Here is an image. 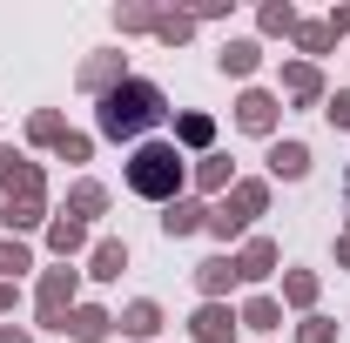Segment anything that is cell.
Returning <instances> with one entry per match:
<instances>
[{
	"mask_svg": "<svg viewBox=\"0 0 350 343\" xmlns=\"http://www.w3.org/2000/svg\"><path fill=\"white\" fill-rule=\"evenodd\" d=\"M162 122H169V94L155 81H142V74H129L115 94L94 101V128L108 135V141H142V135L162 128Z\"/></svg>",
	"mask_w": 350,
	"mask_h": 343,
	"instance_id": "cell-1",
	"label": "cell"
},
{
	"mask_svg": "<svg viewBox=\"0 0 350 343\" xmlns=\"http://www.w3.org/2000/svg\"><path fill=\"white\" fill-rule=\"evenodd\" d=\"M122 182H129V195L169 209L175 195L189 189V162H182V148H175L169 135H162V141H135V155L122 162Z\"/></svg>",
	"mask_w": 350,
	"mask_h": 343,
	"instance_id": "cell-2",
	"label": "cell"
},
{
	"mask_svg": "<svg viewBox=\"0 0 350 343\" xmlns=\"http://www.w3.org/2000/svg\"><path fill=\"white\" fill-rule=\"evenodd\" d=\"M81 303V269H41V283H34V323L41 330H68V310Z\"/></svg>",
	"mask_w": 350,
	"mask_h": 343,
	"instance_id": "cell-3",
	"label": "cell"
},
{
	"mask_svg": "<svg viewBox=\"0 0 350 343\" xmlns=\"http://www.w3.org/2000/svg\"><path fill=\"white\" fill-rule=\"evenodd\" d=\"M122 81H129V54H122V47H101V54H88L81 74H75V87H81V94H94V101H101V94H115Z\"/></svg>",
	"mask_w": 350,
	"mask_h": 343,
	"instance_id": "cell-4",
	"label": "cell"
},
{
	"mask_svg": "<svg viewBox=\"0 0 350 343\" xmlns=\"http://www.w3.org/2000/svg\"><path fill=\"white\" fill-rule=\"evenodd\" d=\"M276 122H283V101H276L269 87H243V94H236V128H243V135L276 141Z\"/></svg>",
	"mask_w": 350,
	"mask_h": 343,
	"instance_id": "cell-5",
	"label": "cell"
},
{
	"mask_svg": "<svg viewBox=\"0 0 350 343\" xmlns=\"http://www.w3.org/2000/svg\"><path fill=\"white\" fill-rule=\"evenodd\" d=\"M0 195H47V169L0 141Z\"/></svg>",
	"mask_w": 350,
	"mask_h": 343,
	"instance_id": "cell-6",
	"label": "cell"
},
{
	"mask_svg": "<svg viewBox=\"0 0 350 343\" xmlns=\"http://www.w3.org/2000/svg\"><path fill=\"white\" fill-rule=\"evenodd\" d=\"M236 310L229 303H196V316H189V343H236Z\"/></svg>",
	"mask_w": 350,
	"mask_h": 343,
	"instance_id": "cell-7",
	"label": "cell"
},
{
	"mask_svg": "<svg viewBox=\"0 0 350 343\" xmlns=\"http://www.w3.org/2000/svg\"><path fill=\"white\" fill-rule=\"evenodd\" d=\"M202 229H209V202H202V195H175L169 209H162V236H169V243L202 236Z\"/></svg>",
	"mask_w": 350,
	"mask_h": 343,
	"instance_id": "cell-8",
	"label": "cell"
},
{
	"mask_svg": "<svg viewBox=\"0 0 350 343\" xmlns=\"http://www.w3.org/2000/svg\"><path fill=\"white\" fill-rule=\"evenodd\" d=\"M115 330H122L129 343H155V337H162V303H155V297H135V303H122Z\"/></svg>",
	"mask_w": 350,
	"mask_h": 343,
	"instance_id": "cell-9",
	"label": "cell"
},
{
	"mask_svg": "<svg viewBox=\"0 0 350 343\" xmlns=\"http://www.w3.org/2000/svg\"><path fill=\"white\" fill-rule=\"evenodd\" d=\"M283 94H290L297 108H323L330 81H323V68H310V61H283Z\"/></svg>",
	"mask_w": 350,
	"mask_h": 343,
	"instance_id": "cell-10",
	"label": "cell"
},
{
	"mask_svg": "<svg viewBox=\"0 0 350 343\" xmlns=\"http://www.w3.org/2000/svg\"><path fill=\"white\" fill-rule=\"evenodd\" d=\"M276 262H283L276 236H243V249H236V276H243V283H262V276H276Z\"/></svg>",
	"mask_w": 350,
	"mask_h": 343,
	"instance_id": "cell-11",
	"label": "cell"
},
{
	"mask_svg": "<svg viewBox=\"0 0 350 343\" xmlns=\"http://www.w3.org/2000/svg\"><path fill=\"white\" fill-rule=\"evenodd\" d=\"M169 141L182 148V155L202 162V155H216V122H209L202 108H189V115H175V135H169Z\"/></svg>",
	"mask_w": 350,
	"mask_h": 343,
	"instance_id": "cell-12",
	"label": "cell"
},
{
	"mask_svg": "<svg viewBox=\"0 0 350 343\" xmlns=\"http://www.w3.org/2000/svg\"><path fill=\"white\" fill-rule=\"evenodd\" d=\"M61 337H75V343H108V337H115V310H101V303H75Z\"/></svg>",
	"mask_w": 350,
	"mask_h": 343,
	"instance_id": "cell-13",
	"label": "cell"
},
{
	"mask_svg": "<svg viewBox=\"0 0 350 343\" xmlns=\"http://www.w3.org/2000/svg\"><path fill=\"white\" fill-rule=\"evenodd\" d=\"M222 209L236 215V222H256V215H269V182H262V175H236V189L222 195Z\"/></svg>",
	"mask_w": 350,
	"mask_h": 343,
	"instance_id": "cell-14",
	"label": "cell"
},
{
	"mask_svg": "<svg viewBox=\"0 0 350 343\" xmlns=\"http://www.w3.org/2000/svg\"><path fill=\"white\" fill-rule=\"evenodd\" d=\"M189 182H196V195H229V189H236V162H229V155H202V162H189Z\"/></svg>",
	"mask_w": 350,
	"mask_h": 343,
	"instance_id": "cell-15",
	"label": "cell"
},
{
	"mask_svg": "<svg viewBox=\"0 0 350 343\" xmlns=\"http://www.w3.org/2000/svg\"><path fill=\"white\" fill-rule=\"evenodd\" d=\"M122 269H129V243L122 236H101L94 249H88V283H122Z\"/></svg>",
	"mask_w": 350,
	"mask_h": 343,
	"instance_id": "cell-16",
	"label": "cell"
},
{
	"mask_svg": "<svg viewBox=\"0 0 350 343\" xmlns=\"http://www.w3.org/2000/svg\"><path fill=\"white\" fill-rule=\"evenodd\" d=\"M216 68L229 74V81H250V74L262 68V41H250V34H229V41H222V54H216Z\"/></svg>",
	"mask_w": 350,
	"mask_h": 343,
	"instance_id": "cell-17",
	"label": "cell"
},
{
	"mask_svg": "<svg viewBox=\"0 0 350 343\" xmlns=\"http://www.w3.org/2000/svg\"><path fill=\"white\" fill-rule=\"evenodd\" d=\"M0 222H7V236L47 229V195H7V202H0Z\"/></svg>",
	"mask_w": 350,
	"mask_h": 343,
	"instance_id": "cell-18",
	"label": "cell"
},
{
	"mask_svg": "<svg viewBox=\"0 0 350 343\" xmlns=\"http://www.w3.org/2000/svg\"><path fill=\"white\" fill-rule=\"evenodd\" d=\"M236 283H243V276H236V256H202V262H196V290H202V303H222Z\"/></svg>",
	"mask_w": 350,
	"mask_h": 343,
	"instance_id": "cell-19",
	"label": "cell"
},
{
	"mask_svg": "<svg viewBox=\"0 0 350 343\" xmlns=\"http://www.w3.org/2000/svg\"><path fill=\"white\" fill-rule=\"evenodd\" d=\"M269 182H304L310 175V141H269Z\"/></svg>",
	"mask_w": 350,
	"mask_h": 343,
	"instance_id": "cell-20",
	"label": "cell"
},
{
	"mask_svg": "<svg viewBox=\"0 0 350 343\" xmlns=\"http://www.w3.org/2000/svg\"><path fill=\"white\" fill-rule=\"evenodd\" d=\"M47 249H54L61 262H75L81 249H94V243H88V222H75V215H47Z\"/></svg>",
	"mask_w": 350,
	"mask_h": 343,
	"instance_id": "cell-21",
	"label": "cell"
},
{
	"mask_svg": "<svg viewBox=\"0 0 350 343\" xmlns=\"http://www.w3.org/2000/svg\"><path fill=\"white\" fill-rule=\"evenodd\" d=\"M297 27H304V14L290 0H262L256 7V34H269V41H297Z\"/></svg>",
	"mask_w": 350,
	"mask_h": 343,
	"instance_id": "cell-22",
	"label": "cell"
},
{
	"mask_svg": "<svg viewBox=\"0 0 350 343\" xmlns=\"http://www.w3.org/2000/svg\"><path fill=\"white\" fill-rule=\"evenodd\" d=\"M61 215H75V222H94V215H108V189L94 182V175H81L75 189H68V209Z\"/></svg>",
	"mask_w": 350,
	"mask_h": 343,
	"instance_id": "cell-23",
	"label": "cell"
},
{
	"mask_svg": "<svg viewBox=\"0 0 350 343\" xmlns=\"http://www.w3.org/2000/svg\"><path fill=\"white\" fill-rule=\"evenodd\" d=\"M236 323L256 330V337H269V330H283V303H276V297H250L243 310H236Z\"/></svg>",
	"mask_w": 350,
	"mask_h": 343,
	"instance_id": "cell-24",
	"label": "cell"
},
{
	"mask_svg": "<svg viewBox=\"0 0 350 343\" xmlns=\"http://www.w3.org/2000/svg\"><path fill=\"white\" fill-rule=\"evenodd\" d=\"M317 290H323V283H317V269H283V303H290V310H317Z\"/></svg>",
	"mask_w": 350,
	"mask_h": 343,
	"instance_id": "cell-25",
	"label": "cell"
},
{
	"mask_svg": "<svg viewBox=\"0 0 350 343\" xmlns=\"http://www.w3.org/2000/svg\"><path fill=\"white\" fill-rule=\"evenodd\" d=\"M61 135H68V115H61V108H34V115H27V141H34V148H54Z\"/></svg>",
	"mask_w": 350,
	"mask_h": 343,
	"instance_id": "cell-26",
	"label": "cell"
},
{
	"mask_svg": "<svg viewBox=\"0 0 350 343\" xmlns=\"http://www.w3.org/2000/svg\"><path fill=\"white\" fill-rule=\"evenodd\" d=\"M27 269H34V249L21 236H0V283H21Z\"/></svg>",
	"mask_w": 350,
	"mask_h": 343,
	"instance_id": "cell-27",
	"label": "cell"
},
{
	"mask_svg": "<svg viewBox=\"0 0 350 343\" xmlns=\"http://www.w3.org/2000/svg\"><path fill=\"white\" fill-rule=\"evenodd\" d=\"M330 47H337L330 20H304V27H297V54H304L310 68H317V54H330Z\"/></svg>",
	"mask_w": 350,
	"mask_h": 343,
	"instance_id": "cell-28",
	"label": "cell"
},
{
	"mask_svg": "<svg viewBox=\"0 0 350 343\" xmlns=\"http://www.w3.org/2000/svg\"><path fill=\"white\" fill-rule=\"evenodd\" d=\"M155 41H162V47L196 41V14H182V7H175V14H155Z\"/></svg>",
	"mask_w": 350,
	"mask_h": 343,
	"instance_id": "cell-29",
	"label": "cell"
},
{
	"mask_svg": "<svg viewBox=\"0 0 350 343\" xmlns=\"http://www.w3.org/2000/svg\"><path fill=\"white\" fill-rule=\"evenodd\" d=\"M202 236H216L222 249H229V243H243V236H250V222H236L222 202H209V229H202Z\"/></svg>",
	"mask_w": 350,
	"mask_h": 343,
	"instance_id": "cell-30",
	"label": "cell"
},
{
	"mask_svg": "<svg viewBox=\"0 0 350 343\" xmlns=\"http://www.w3.org/2000/svg\"><path fill=\"white\" fill-rule=\"evenodd\" d=\"M155 14H162V7L129 0V7H115V27H122V34H155Z\"/></svg>",
	"mask_w": 350,
	"mask_h": 343,
	"instance_id": "cell-31",
	"label": "cell"
},
{
	"mask_svg": "<svg viewBox=\"0 0 350 343\" xmlns=\"http://www.w3.org/2000/svg\"><path fill=\"white\" fill-rule=\"evenodd\" d=\"M54 155H61V162H75V169H81L88 155H94V135H81V128H68V135H61V141H54Z\"/></svg>",
	"mask_w": 350,
	"mask_h": 343,
	"instance_id": "cell-32",
	"label": "cell"
},
{
	"mask_svg": "<svg viewBox=\"0 0 350 343\" xmlns=\"http://www.w3.org/2000/svg\"><path fill=\"white\" fill-rule=\"evenodd\" d=\"M297 343H337V323H330V316H317V310H310L304 323H297Z\"/></svg>",
	"mask_w": 350,
	"mask_h": 343,
	"instance_id": "cell-33",
	"label": "cell"
},
{
	"mask_svg": "<svg viewBox=\"0 0 350 343\" xmlns=\"http://www.w3.org/2000/svg\"><path fill=\"white\" fill-rule=\"evenodd\" d=\"M323 122L330 128H350V87H330L323 94Z\"/></svg>",
	"mask_w": 350,
	"mask_h": 343,
	"instance_id": "cell-34",
	"label": "cell"
},
{
	"mask_svg": "<svg viewBox=\"0 0 350 343\" xmlns=\"http://www.w3.org/2000/svg\"><path fill=\"white\" fill-rule=\"evenodd\" d=\"M330 34H337V41H350V7H330Z\"/></svg>",
	"mask_w": 350,
	"mask_h": 343,
	"instance_id": "cell-35",
	"label": "cell"
},
{
	"mask_svg": "<svg viewBox=\"0 0 350 343\" xmlns=\"http://www.w3.org/2000/svg\"><path fill=\"white\" fill-rule=\"evenodd\" d=\"M14 303H21V283H0V316H14Z\"/></svg>",
	"mask_w": 350,
	"mask_h": 343,
	"instance_id": "cell-36",
	"label": "cell"
},
{
	"mask_svg": "<svg viewBox=\"0 0 350 343\" xmlns=\"http://www.w3.org/2000/svg\"><path fill=\"white\" fill-rule=\"evenodd\" d=\"M0 343H34V330H21V323H0Z\"/></svg>",
	"mask_w": 350,
	"mask_h": 343,
	"instance_id": "cell-37",
	"label": "cell"
},
{
	"mask_svg": "<svg viewBox=\"0 0 350 343\" xmlns=\"http://www.w3.org/2000/svg\"><path fill=\"white\" fill-rule=\"evenodd\" d=\"M337 269H350V229H337Z\"/></svg>",
	"mask_w": 350,
	"mask_h": 343,
	"instance_id": "cell-38",
	"label": "cell"
},
{
	"mask_svg": "<svg viewBox=\"0 0 350 343\" xmlns=\"http://www.w3.org/2000/svg\"><path fill=\"white\" fill-rule=\"evenodd\" d=\"M344 202H350V169H344ZM344 222H350V215H344Z\"/></svg>",
	"mask_w": 350,
	"mask_h": 343,
	"instance_id": "cell-39",
	"label": "cell"
},
{
	"mask_svg": "<svg viewBox=\"0 0 350 343\" xmlns=\"http://www.w3.org/2000/svg\"><path fill=\"white\" fill-rule=\"evenodd\" d=\"M344 229H350V222H344Z\"/></svg>",
	"mask_w": 350,
	"mask_h": 343,
	"instance_id": "cell-40",
	"label": "cell"
}]
</instances>
